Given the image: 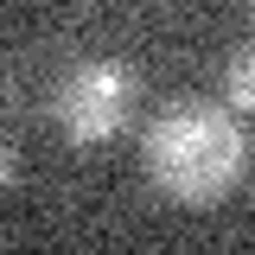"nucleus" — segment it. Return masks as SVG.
<instances>
[{
  "label": "nucleus",
  "instance_id": "1",
  "mask_svg": "<svg viewBox=\"0 0 255 255\" xmlns=\"http://www.w3.org/2000/svg\"><path fill=\"white\" fill-rule=\"evenodd\" d=\"M140 159H147V179L172 204H217L249 172V134L230 122V109L179 102L147 128Z\"/></svg>",
  "mask_w": 255,
  "mask_h": 255
},
{
  "label": "nucleus",
  "instance_id": "2",
  "mask_svg": "<svg viewBox=\"0 0 255 255\" xmlns=\"http://www.w3.org/2000/svg\"><path fill=\"white\" fill-rule=\"evenodd\" d=\"M128 102H134V70L115 58H90L77 70H64V83L51 90V115H58L64 140L96 147V140H115L128 122Z\"/></svg>",
  "mask_w": 255,
  "mask_h": 255
},
{
  "label": "nucleus",
  "instance_id": "3",
  "mask_svg": "<svg viewBox=\"0 0 255 255\" xmlns=\"http://www.w3.org/2000/svg\"><path fill=\"white\" fill-rule=\"evenodd\" d=\"M223 96H230L236 109H255V45L230 58V70H223Z\"/></svg>",
  "mask_w": 255,
  "mask_h": 255
},
{
  "label": "nucleus",
  "instance_id": "4",
  "mask_svg": "<svg viewBox=\"0 0 255 255\" xmlns=\"http://www.w3.org/2000/svg\"><path fill=\"white\" fill-rule=\"evenodd\" d=\"M6 179H13V147L0 140V185H6Z\"/></svg>",
  "mask_w": 255,
  "mask_h": 255
},
{
  "label": "nucleus",
  "instance_id": "5",
  "mask_svg": "<svg viewBox=\"0 0 255 255\" xmlns=\"http://www.w3.org/2000/svg\"><path fill=\"white\" fill-rule=\"evenodd\" d=\"M249 19H255V0H249Z\"/></svg>",
  "mask_w": 255,
  "mask_h": 255
}]
</instances>
